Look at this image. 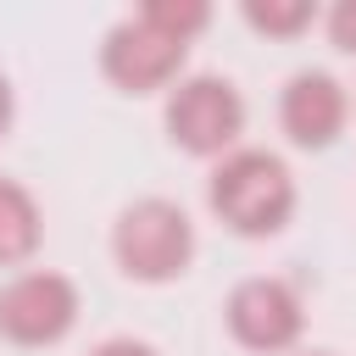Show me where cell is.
Segmentation results:
<instances>
[{"instance_id": "cell-1", "label": "cell", "mask_w": 356, "mask_h": 356, "mask_svg": "<svg viewBox=\"0 0 356 356\" xmlns=\"http://www.w3.org/2000/svg\"><path fill=\"white\" fill-rule=\"evenodd\" d=\"M206 200H211L217 222L234 228L239 239H267L295 217V172L284 167V156L239 145L211 167Z\"/></svg>"}, {"instance_id": "cell-2", "label": "cell", "mask_w": 356, "mask_h": 356, "mask_svg": "<svg viewBox=\"0 0 356 356\" xmlns=\"http://www.w3.org/2000/svg\"><path fill=\"white\" fill-rule=\"evenodd\" d=\"M111 256L134 284H172L195 261V222L178 200L145 195L117 211L111 222Z\"/></svg>"}, {"instance_id": "cell-3", "label": "cell", "mask_w": 356, "mask_h": 356, "mask_svg": "<svg viewBox=\"0 0 356 356\" xmlns=\"http://www.w3.org/2000/svg\"><path fill=\"white\" fill-rule=\"evenodd\" d=\"M167 139L189 156H228L239 150V134H245V100L228 78L217 72H195V78H178L167 89Z\"/></svg>"}, {"instance_id": "cell-4", "label": "cell", "mask_w": 356, "mask_h": 356, "mask_svg": "<svg viewBox=\"0 0 356 356\" xmlns=\"http://www.w3.org/2000/svg\"><path fill=\"white\" fill-rule=\"evenodd\" d=\"M78 284L67 273L50 267H28L17 278L0 284V339L39 350V345H61L78 328Z\"/></svg>"}, {"instance_id": "cell-5", "label": "cell", "mask_w": 356, "mask_h": 356, "mask_svg": "<svg viewBox=\"0 0 356 356\" xmlns=\"http://www.w3.org/2000/svg\"><path fill=\"white\" fill-rule=\"evenodd\" d=\"M228 334L245 345V350H261V356H278L300 339L306 328V306L295 295L289 278H273V273H256V278H239L228 289Z\"/></svg>"}, {"instance_id": "cell-6", "label": "cell", "mask_w": 356, "mask_h": 356, "mask_svg": "<svg viewBox=\"0 0 356 356\" xmlns=\"http://www.w3.org/2000/svg\"><path fill=\"white\" fill-rule=\"evenodd\" d=\"M184 56H189L184 39L161 33L156 22H145V17L134 11V17H122V22L106 33V44H100V72H106L117 89H128V95H156V89H167V83L184 72Z\"/></svg>"}, {"instance_id": "cell-7", "label": "cell", "mask_w": 356, "mask_h": 356, "mask_svg": "<svg viewBox=\"0 0 356 356\" xmlns=\"http://www.w3.org/2000/svg\"><path fill=\"white\" fill-rule=\"evenodd\" d=\"M278 122H284L289 145L328 150L345 134V122H350V95H345V83L334 72H317V67L295 72L284 83V95H278Z\"/></svg>"}, {"instance_id": "cell-8", "label": "cell", "mask_w": 356, "mask_h": 356, "mask_svg": "<svg viewBox=\"0 0 356 356\" xmlns=\"http://www.w3.org/2000/svg\"><path fill=\"white\" fill-rule=\"evenodd\" d=\"M44 239V217H39V200L17 184V178H0V267H22Z\"/></svg>"}, {"instance_id": "cell-9", "label": "cell", "mask_w": 356, "mask_h": 356, "mask_svg": "<svg viewBox=\"0 0 356 356\" xmlns=\"http://www.w3.org/2000/svg\"><path fill=\"white\" fill-rule=\"evenodd\" d=\"M245 22L267 39H295L317 22V6L312 0H245Z\"/></svg>"}, {"instance_id": "cell-10", "label": "cell", "mask_w": 356, "mask_h": 356, "mask_svg": "<svg viewBox=\"0 0 356 356\" xmlns=\"http://www.w3.org/2000/svg\"><path fill=\"white\" fill-rule=\"evenodd\" d=\"M139 17L156 22L161 33H172V39L189 44V39L211 22V6H200V0H150V6H139Z\"/></svg>"}, {"instance_id": "cell-11", "label": "cell", "mask_w": 356, "mask_h": 356, "mask_svg": "<svg viewBox=\"0 0 356 356\" xmlns=\"http://www.w3.org/2000/svg\"><path fill=\"white\" fill-rule=\"evenodd\" d=\"M328 39H334V50L356 56V0H339L328 11Z\"/></svg>"}, {"instance_id": "cell-12", "label": "cell", "mask_w": 356, "mask_h": 356, "mask_svg": "<svg viewBox=\"0 0 356 356\" xmlns=\"http://www.w3.org/2000/svg\"><path fill=\"white\" fill-rule=\"evenodd\" d=\"M89 356H161L156 345H145V339H100Z\"/></svg>"}, {"instance_id": "cell-13", "label": "cell", "mask_w": 356, "mask_h": 356, "mask_svg": "<svg viewBox=\"0 0 356 356\" xmlns=\"http://www.w3.org/2000/svg\"><path fill=\"white\" fill-rule=\"evenodd\" d=\"M11 117H17V95H11V83H6V72H0V139L11 134Z\"/></svg>"}, {"instance_id": "cell-14", "label": "cell", "mask_w": 356, "mask_h": 356, "mask_svg": "<svg viewBox=\"0 0 356 356\" xmlns=\"http://www.w3.org/2000/svg\"><path fill=\"white\" fill-rule=\"evenodd\" d=\"M306 356H334V350H306Z\"/></svg>"}]
</instances>
